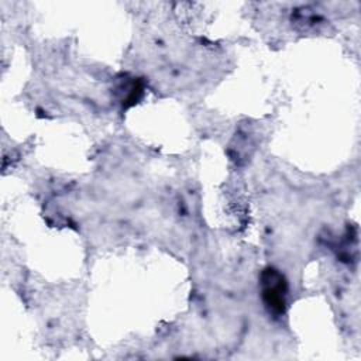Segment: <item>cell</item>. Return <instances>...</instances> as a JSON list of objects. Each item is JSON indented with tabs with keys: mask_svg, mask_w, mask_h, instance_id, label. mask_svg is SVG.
Masks as SVG:
<instances>
[{
	"mask_svg": "<svg viewBox=\"0 0 361 361\" xmlns=\"http://www.w3.org/2000/svg\"><path fill=\"white\" fill-rule=\"evenodd\" d=\"M262 296L269 310L281 313L285 306V281L274 269H268L262 276Z\"/></svg>",
	"mask_w": 361,
	"mask_h": 361,
	"instance_id": "cell-1",
	"label": "cell"
}]
</instances>
